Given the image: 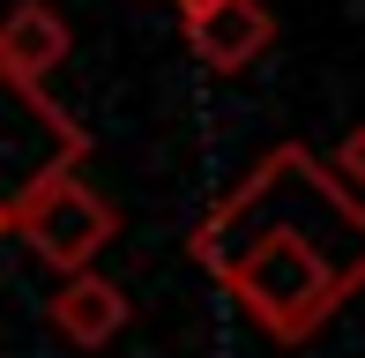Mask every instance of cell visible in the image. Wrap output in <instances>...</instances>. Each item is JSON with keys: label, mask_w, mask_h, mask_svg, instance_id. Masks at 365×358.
I'll use <instances>...</instances> for the list:
<instances>
[{"label": "cell", "mask_w": 365, "mask_h": 358, "mask_svg": "<svg viewBox=\"0 0 365 358\" xmlns=\"http://www.w3.org/2000/svg\"><path fill=\"white\" fill-rule=\"evenodd\" d=\"M328 172H336L343 187L358 194V172H365V135H358V127H351V135H343V150H336V165H328Z\"/></svg>", "instance_id": "cell-7"}, {"label": "cell", "mask_w": 365, "mask_h": 358, "mask_svg": "<svg viewBox=\"0 0 365 358\" xmlns=\"http://www.w3.org/2000/svg\"><path fill=\"white\" fill-rule=\"evenodd\" d=\"M217 284L231 291L246 321L276 344H313L343 306L358 299L365 284V262H328L321 239L298 232V224H261V232L239 239V254L217 269Z\"/></svg>", "instance_id": "cell-1"}, {"label": "cell", "mask_w": 365, "mask_h": 358, "mask_svg": "<svg viewBox=\"0 0 365 358\" xmlns=\"http://www.w3.org/2000/svg\"><path fill=\"white\" fill-rule=\"evenodd\" d=\"M127 321H135V299H127L112 276H97V269L60 276V291L45 299V329H53L60 344H75V351H105Z\"/></svg>", "instance_id": "cell-5"}, {"label": "cell", "mask_w": 365, "mask_h": 358, "mask_svg": "<svg viewBox=\"0 0 365 358\" xmlns=\"http://www.w3.org/2000/svg\"><path fill=\"white\" fill-rule=\"evenodd\" d=\"M172 8H179V15H187V8H202V0H172Z\"/></svg>", "instance_id": "cell-8"}, {"label": "cell", "mask_w": 365, "mask_h": 358, "mask_svg": "<svg viewBox=\"0 0 365 358\" xmlns=\"http://www.w3.org/2000/svg\"><path fill=\"white\" fill-rule=\"evenodd\" d=\"M8 232L53 276H75V269H97V254L120 239V209H112L105 194L82 179V165H75V172L38 179V187L8 209Z\"/></svg>", "instance_id": "cell-2"}, {"label": "cell", "mask_w": 365, "mask_h": 358, "mask_svg": "<svg viewBox=\"0 0 365 358\" xmlns=\"http://www.w3.org/2000/svg\"><path fill=\"white\" fill-rule=\"evenodd\" d=\"M0 239H8V209H0Z\"/></svg>", "instance_id": "cell-9"}, {"label": "cell", "mask_w": 365, "mask_h": 358, "mask_svg": "<svg viewBox=\"0 0 365 358\" xmlns=\"http://www.w3.org/2000/svg\"><path fill=\"white\" fill-rule=\"evenodd\" d=\"M90 157V127H75L38 83L0 75V209H15L38 179L75 172Z\"/></svg>", "instance_id": "cell-3"}, {"label": "cell", "mask_w": 365, "mask_h": 358, "mask_svg": "<svg viewBox=\"0 0 365 358\" xmlns=\"http://www.w3.org/2000/svg\"><path fill=\"white\" fill-rule=\"evenodd\" d=\"M68 45H75V30H68V15L53 0H15L0 15V75L8 83H38L45 90V75L68 60Z\"/></svg>", "instance_id": "cell-6"}, {"label": "cell", "mask_w": 365, "mask_h": 358, "mask_svg": "<svg viewBox=\"0 0 365 358\" xmlns=\"http://www.w3.org/2000/svg\"><path fill=\"white\" fill-rule=\"evenodd\" d=\"M179 23H187V53L202 60L209 75H224V83L246 75V68H261L269 45H276L269 0H202V8H187Z\"/></svg>", "instance_id": "cell-4"}]
</instances>
